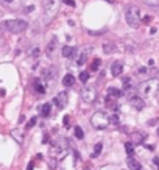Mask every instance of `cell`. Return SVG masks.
I'll use <instances>...</instances> for the list:
<instances>
[{
	"label": "cell",
	"instance_id": "83f0119b",
	"mask_svg": "<svg viewBox=\"0 0 159 170\" xmlns=\"http://www.w3.org/2000/svg\"><path fill=\"white\" fill-rule=\"evenodd\" d=\"M36 123H38V119H36V117H31L30 119V122L28 123H27V129H30V128H33L34 127V125Z\"/></svg>",
	"mask_w": 159,
	"mask_h": 170
},
{
	"label": "cell",
	"instance_id": "8d00e7d4",
	"mask_svg": "<svg viewBox=\"0 0 159 170\" xmlns=\"http://www.w3.org/2000/svg\"><path fill=\"white\" fill-rule=\"evenodd\" d=\"M153 164H154V165H156V167L159 169V159H158V158H154V159H153Z\"/></svg>",
	"mask_w": 159,
	"mask_h": 170
},
{
	"label": "cell",
	"instance_id": "277c9868",
	"mask_svg": "<svg viewBox=\"0 0 159 170\" xmlns=\"http://www.w3.org/2000/svg\"><path fill=\"white\" fill-rule=\"evenodd\" d=\"M58 5L60 2L58 0H44L42 2V6H44V19L45 20H52L53 16L56 14L58 11Z\"/></svg>",
	"mask_w": 159,
	"mask_h": 170
},
{
	"label": "cell",
	"instance_id": "cb8c5ba5",
	"mask_svg": "<svg viewBox=\"0 0 159 170\" xmlns=\"http://www.w3.org/2000/svg\"><path fill=\"white\" fill-rule=\"evenodd\" d=\"M109 123H112V125H119V123H120V117H119L117 114L109 115Z\"/></svg>",
	"mask_w": 159,
	"mask_h": 170
},
{
	"label": "cell",
	"instance_id": "7c38bea8",
	"mask_svg": "<svg viewBox=\"0 0 159 170\" xmlns=\"http://www.w3.org/2000/svg\"><path fill=\"white\" fill-rule=\"evenodd\" d=\"M76 53V50H75V47H70V45H64L61 48V55L64 56V58H72Z\"/></svg>",
	"mask_w": 159,
	"mask_h": 170
},
{
	"label": "cell",
	"instance_id": "6da1fadb",
	"mask_svg": "<svg viewBox=\"0 0 159 170\" xmlns=\"http://www.w3.org/2000/svg\"><path fill=\"white\" fill-rule=\"evenodd\" d=\"M125 19L131 28H137L140 25V11L136 5H128L125 8Z\"/></svg>",
	"mask_w": 159,
	"mask_h": 170
},
{
	"label": "cell",
	"instance_id": "ac0fdd59",
	"mask_svg": "<svg viewBox=\"0 0 159 170\" xmlns=\"http://www.w3.org/2000/svg\"><path fill=\"white\" fill-rule=\"evenodd\" d=\"M41 114L44 115V117H48L50 114H52V105L50 103H44L41 106Z\"/></svg>",
	"mask_w": 159,
	"mask_h": 170
},
{
	"label": "cell",
	"instance_id": "ba28073f",
	"mask_svg": "<svg viewBox=\"0 0 159 170\" xmlns=\"http://www.w3.org/2000/svg\"><path fill=\"white\" fill-rule=\"evenodd\" d=\"M130 105L133 106L134 109H144V106H145V101H144V98L142 97H139V95H133V97H130Z\"/></svg>",
	"mask_w": 159,
	"mask_h": 170
},
{
	"label": "cell",
	"instance_id": "e575fe53",
	"mask_svg": "<svg viewBox=\"0 0 159 170\" xmlns=\"http://www.w3.org/2000/svg\"><path fill=\"white\" fill-rule=\"evenodd\" d=\"M150 20H151V17H150V16H147V17H144V20H142V22H144V24H148Z\"/></svg>",
	"mask_w": 159,
	"mask_h": 170
},
{
	"label": "cell",
	"instance_id": "44dd1931",
	"mask_svg": "<svg viewBox=\"0 0 159 170\" xmlns=\"http://www.w3.org/2000/svg\"><path fill=\"white\" fill-rule=\"evenodd\" d=\"M100 66H102V59H100V58H95V59L90 62V70H92V72H95V70H98Z\"/></svg>",
	"mask_w": 159,
	"mask_h": 170
},
{
	"label": "cell",
	"instance_id": "f1b7e54d",
	"mask_svg": "<svg viewBox=\"0 0 159 170\" xmlns=\"http://www.w3.org/2000/svg\"><path fill=\"white\" fill-rule=\"evenodd\" d=\"M142 2L150 5V6H158L159 5V0H142Z\"/></svg>",
	"mask_w": 159,
	"mask_h": 170
},
{
	"label": "cell",
	"instance_id": "52a82bcc",
	"mask_svg": "<svg viewBox=\"0 0 159 170\" xmlns=\"http://www.w3.org/2000/svg\"><path fill=\"white\" fill-rule=\"evenodd\" d=\"M56 47H58V38H56V36H53V38L48 41L47 48H45V53H47V56H48V58H53V56H55Z\"/></svg>",
	"mask_w": 159,
	"mask_h": 170
},
{
	"label": "cell",
	"instance_id": "ab89813d",
	"mask_svg": "<svg viewBox=\"0 0 159 170\" xmlns=\"http://www.w3.org/2000/svg\"><path fill=\"white\" fill-rule=\"evenodd\" d=\"M158 136H159V128H158Z\"/></svg>",
	"mask_w": 159,
	"mask_h": 170
},
{
	"label": "cell",
	"instance_id": "5bb4252c",
	"mask_svg": "<svg viewBox=\"0 0 159 170\" xmlns=\"http://www.w3.org/2000/svg\"><path fill=\"white\" fill-rule=\"evenodd\" d=\"M126 162H128V167H130L131 170H140V162H139L136 158H133V156H130Z\"/></svg>",
	"mask_w": 159,
	"mask_h": 170
},
{
	"label": "cell",
	"instance_id": "9a60e30c",
	"mask_svg": "<svg viewBox=\"0 0 159 170\" xmlns=\"http://www.w3.org/2000/svg\"><path fill=\"white\" fill-rule=\"evenodd\" d=\"M117 98H112V97H109L108 95L106 97V100H104V103H106V108H109V109H112V111H117Z\"/></svg>",
	"mask_w": 159,
	"mask_h": 170
},
{
	"label": "cell",
	"instance_id": "d4e9b609",
	"mask_svg": "<svg viewBox=\"0 0 159 170\" xmlns=\"http://www.w3.org/2000/svg\"><path fill=\"white\" fill-rule=\"evenodd\" d=\"M74 131H75V137H76V139H83V137H84V133H83V129H81L80 127H75Z\"/></svg>",
	"mask_w": 159,
	"mask_h": 170
},
{
	"label": "cell",
	"instance_id": "2e32d148",
	"mask_svg": "<svg viewBox=\"0 0 159 170\" xmlns=\"http://www.w3.org/2000/svg\"><path fill=\"white\" fill-rule=\"evenodd\" d=\"M103 52L106 55H111V53L116 52V44L114 42H104L103 44Z\"/></svg>",
	"mask_w": 159,
	"mask_h": 170
},
{
	"label": "cell",
	"instance_id": "74e56055",
	"mask_svg": "<svg viewBox=\"0 0 159 170\" xmlns=\"http://www.w3.org/2000/svg\"><path fill=\"white\" fill-rule=\"evenodd\" d=\"M3 2H6V3H11V2H13V0H3Z\"/></svg>",
	"mask_w": 159,
	"mask_h": 170
},
{
	"label": "cell",
	"instance_id": "4dcf8cb0",
	"mask_svg": "<svg viewBox=\"0 0 159 170\" xmlns=\"http://www.w3.org/2000/svg\"><path fill=\"white\" fill-rule=\"evenodd\" d=\"M69 122H70V117L69 115H64V127L69 128Z\"/></svg>",
	"mask_w": 159,
	"mask_h": 170
},
{
	"label": "cell",
	"instance_id": "d6986e66",
	"mask_svg": "<svg viewBox=\"0 0 159 170\" xmlns=\"http://www.w3.org/2000/svg\"><path fill=\"white\" fill-rule=\"evenodd\" d=\"M122 91H119V89H116V87H108V95L112 97V98H119L122 97Z\"/></svg>",
	"mask_w": 159,
	"mask_h": 170
},
{
	"label": "cell",
	"instance_id": "836d02e7",
	"mask_svg": "<svg viewBox=\"0 0 159 170\" xmlns=\"http://www.w3.org/2000/svg\"><path fill=\"white\" fill-rule=\"evenodd\" d=\"M50 167H52V169H55V167H56V162H55V159H50Z\"/></svg>",
	"mask_w": 159,
	"mask_h": 170
},
{
	"label": "cell",
	"instance_id": "30bf717a",
	"mask_svg": "<svg viewBox=\"0 0 159 170\" xmlns=\"http://www.w3.org/2000/svg\"><path fill=\"white\" fill-rule=\"evenodd\" d=\"M56 73H58V69L55 66H50V67H47V69L44 70V78L47 80L48 83H52L53 80L56 78Z\"/></svg>",
	"mask_w": 159,
	"mask_h": 170
},
{
	"label": "cell",
	"instance_id": "7402d4cb",
	"mask_svg": "<svg viewBox=\"0 0 159 170\" xmlns=\"http://www.w3.org/2000/svg\"><path fill=\"white\" fill-rule=\"evenodd\" d=\"M102 148H103V144L102 142H98V144H95L94 147V151H92V158H97V156L102 153Z\"/></svg>",
	"mask_w": 159,
	"mask_h": 170
},
{
	"label": "cell",
	"instance_id": "3957f363",
	"mask_svg": "<svg viewBox=\"0 0 159 170\" xmlns=\"http://www.w3.org/2000/svg\"><path fill=\"white\" fill-rule=\"evenodd\" d=\"M90 123H92V127L95 129H104L109 125V115L103 113V111H98V113H95L90 117Z\"/></svg>",
	"mask_w": 159,
	"mask_h": 170
},
{
	"label": "cell",
	"instance_id": "8992f818",
	"mask_svg": "<svg viewBox=\"0 0 159 170\" xmlns=\"http://www.w3.org/2000/svg\"><path fill=\"white\" fill-rule=\"evenodd\" d=\"M81 95V100L84 101V103H94L95 98H97V89H95L94 86H84L83 89H81L80 92Z\"/></svg>",
	"mask_w": 159,
	"mask_h": 170
},
{
	"label": "cell",
	"instance_id": "4fadbf2b",
	"mask_svg": "<svg viewBox=\"0 0 159 170\" xmlns=\"http://www.w3.org/2000/svg\"><path fill=\"white\" fill-rule=\"evenodd\" d=\"M74 84H75V77L72 73H66L64 77H62V86L70 87V86H74Z\"/></svg>",
	"mask_w": 159,
	"mask_h": 170
},
{
	"label": "cell",
	"instance_id": "4316f807",
	"mask_svg": "<svg viewBox=\"0 0 159 170\" xmlns=\"http://www.w3.org/2000/svg\"><path fill=\"white\" fill-rule=\"evenodd\" d=\"M88 80H89V73H88V72H81V73H80V81H81V83H86Z\"/></svg>",
	"mask_w": 159,
	"mask_h": 170
},
{
	"label": "cell",
	"instance_id": "9c48e42d",
	"mask_svg": "<svg viewBox=\"0 0 159 170\" xmlns=\"http://www.w3.org/2000/svg\"><path fill=\"white\" fill-rule=\"evenodd\" d=\"M53 101H55V105H56L60 109L66 108V105H67V94H66V92H60V94H56V97L53 98Z\"/></svg>",
	"mask_w": 159,
	"mask_h": 170
},
{
	"label": "cell",
	"instance_id": "5b68a950",
	"mask_svg": "<svg viewBox=\"0 0 159 170\" xmlns=\"http://www.w3.org/2000/svg\"><path fill=\"white\" fill-rule=\"evenodd\" d=\"M139 91L142 95H153V94H156L159 91V83L156 81V80H150V81H145L140 84V87H139Z\"/></svg>",
	"mask_w": 159,
	"mask_h": 170
},
{
	"label": "cell",
	"instance_id": "484cf974",
	"mask_svg": "<svg viewBox=\"0 0 159 170\" xmlns=\"http://www.w3.org/2000/svg\"><path fill=\"white\" fill-rule=\"evenodd\" d=\"M125 150H126V153H128V155H133L134 144H133V142H126V144H125Z\"/></svg>",
	"mask_w": 159,
	"mask_h": 170
},
{
	"label": "cell",
	"instance_id": "f35d334b",
	"mask_svg": "<svg viewBox=\"0 0 159 170\" xmlns=\"http://www.w3.org/2000/svg\"><path fill=\"white\" fill-rule=\"evenodd\" d=\"M106 2H111V3H112V2H114V0H106Z\"/></svg>",
	"mask_w": 159,
	"mask_h": 170
},
{
	"label": "cell",
	"instance_id": "603a6c76",
	"mask_svg": "<svg viewBox=\"0 0 159 170\" xmlns=\"http://www.w3.org/2000/svg\"><path fill=\"white\" fill-rule=\"evenodd\" d=\"M88 53H89V50H83V52H81V55L78 56V61H76V62H78V66H83L84 62H86V58H88Z\"/></svg>",
	"mask_w": 159,
	"mask_h": 170
},
{
	"label": "cell",
	"instance_id": "d590c367",
	"mask_svg": "<svg viewBox=\"0 0 159 170\" xmlns=\"http://www.w3.org/2000/svg\"><path fill=\"white\" fill-rule=\"evenodd\" d=\"M145 72H147V67H140V69H139V73H140V75L145 73Z\"/></svg>",
	"mask_w": 159,
	"mask_h": 170
},
{
	"label": "cell",
	"instance_id": "7a4b0ae2",
	"mask_svg": "<svg viewBox=\"0 0 159 170\" xmlns=\"http://www.w3.org/2000/svg\"><path fill=\"white\" fill-rule=\"evenodd\" d=\"M2 27L6 31H10V33L20 34V33H24V31L27 30L28 24H27L25 20H22V19H11V20H5L2 24Z\"/></svg>",
	"mask_w": 159,
	"mask_h": 170
},
{
	"label": "cell",
	"instance_id": "e0dca14e",
	"mask_svg": "<svg viewBox=\"0 0 159 170\" xmlns=\"http://www.w3.org/2000/svg\"><path fill=\"white\" fill-rule=\"evenodd\" d=\"M133 137H134V142H136V144H142V142L147 139V134H145L144 131H136Z\"/></svg>",
	"mask_w": 159,
	"mask_h": 170
},
{
	"label": "cell",
	"instance_id": "ffe728a7",
	"mask_svg": "<svg viewBox=\"0 0 159 170\" xmlns=\"http://www.w3.org/2000/svg\"><path fill=\"white\" fill-rule=\"evenodd\" d=\"M34 89H36V92L38 94H44L45 92V87H44V84H42L41 80H36L34 81Z\"/></svg>",
	"mask_w": 159,
	"mask_h": 170
},
{
	"label": "cell",
	"instance_id": "d6a6232c",
	"mask_svg": "<svg viewBox=\"0 0 159 170\" xmlns=\"http://www.w3.org/2000/svg\"><path fill=\"white\" fill-rule=\"evenodd\" d=\"M39 53H41V50H39V48H38V47H36V48H34V50H33V53H31V55H33V56H38V55H39Z\"/></svg>",
	"mask_w": 159,
	"mask_h": 170
},
{
	"label": "cell",
	"instance_id": "f546056e",
	"mask_svg": "<svg viewBox=\"0 0 159 170\" xmlns=\"http://www.w3.org/2000/svg\"><path fill=\"white\" fill-rule=\"evenodd\" d=\"M67 6H75V0H62Z\"/></svg>",
	"mask_w": 159,
	"mask_h": 170
},
{
	"label": "cell",
	"instance_id": "1f68e13d",
	"mask_svg": "<svg viewBox=\"0 0 159 170\" xmlns=\"http://www.w3.org/2000/svg\"><path fill=\"white\" fill-rule=\"evenodd\" d=\"M34 169V161H30V164L27 165V170H33Z\"/></svg>",
	"mask_w": 159,
	"mask_h": 170
},
{
	"label": "cell",
	"instance_id": "8fae6325",
	"mask_svg": "<svg viewBox=\"0 0 159 170\" xmlns=\"http://www.w3.org/2000/svg\"><path fill=\"white\" fill-rule=\"evenodd\" d=\"M122 72H123V62H120V61L112 62V66H111V73L114 75V77H119Z\"/></svg>",
	"mask_w": 159,
	"mask_h": 170
}]
</instances>
